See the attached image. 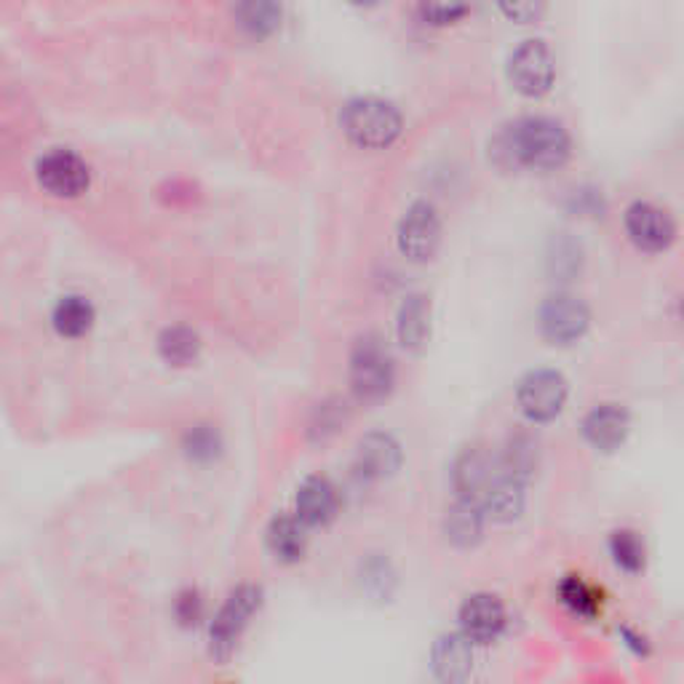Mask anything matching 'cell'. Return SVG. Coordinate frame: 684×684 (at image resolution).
<instances>
[{"mask_svg":"<svg viewBox=\"0 0 684 684\" xmlns=\"http://www.w3.org/2000/svg\"><path fill=\"white\" fill-rule=\"evenodd\" d=\"M556 62L546 41H524L508 60V81L524 97H543L551 92Z\"/></svg>","mask_w":684,"mask_h":684,"instance_id":"277c9868","label":"cell"},{"mask_svg":"<svg viewBox=\"0 0 684 684\" xmlns=\"http://www.w3.org/2000/svg\"><path fill=\"white\" fill-rule=\"evenodd\" d=\"M305 524L299 516H276L267 527V548L276 554L281 561H297L303 559L305 546H308V535H305Z\"/></svg>","mask_w":684,"mask_h":684,"instance_id":"ac0fdd59","label":"cell"},{"mask_svg":"<svg viewBox=\"0 0 684 684\" xmlns=\"http://www.w3.org/2000/svg\"><path fill=\"white\" fill-rule=\"evenodd\" d=\"M348 3H354V6H364V9H372V6L382 3V0H348Z\"/></svg>","mask_w":684,"mask_h":684,"instance_id":"f546056e","label":"cell"},{"mask_svg":"<svg viewBox=\"0 0 684 684\" xmlns=\"http://www.w3.org/2000/svg\"><path fill=\"white\" fill-rule=\"evenodd\" d=\"M297 516L308 527H324L337 516L340 508V497H337L335 484L324 476H311L299 484L297 490Z\"/></svg>","mask_w":684,"mask_h":684,"instance_id":"5bb4252c","label":"cell"},{"mask_svg":"<svg viewBox=\"0 0 684 684\" xmlns=\"http://www.w3.org/2000/svg\"><path fill=\"white\" fill-rule=\"evenodd\" d=\"M610 551L618 567L625 572H639L644 567V543L631 529H618L610 538Z\"/></svg>","mask_w":684,"mask_h":684,"instance_id":"484cf974","label":"cell"},{"mask_svg":"<svg viewBox=\"0 0 684 684\" xmlns=\"http://www.w3.org/2000/svg\"><path fill=\"white\" fill-rule=\"evenodd\" d=\"M682 318H684V303H682Z\"/></svg>","mask_w":684,"mask_h":684,"instance_id":"4dcf8cb0","label":"cell"},{"mask_svg":"<svg viewBox=\"0 0 684 684\" xmlns=\"http://www.w3.org/2000/svg\"><path fill=\"white\" fill-rule=\"evenodd\" d=\"M444 533H446V538L460 548L476 546L484 533V511L478 508V505H473L460 497V501L446 511Z\"/></svg>","mask_w":684,"mask_h":684,"instance_id":"ffe728a7","label":"cell"},{"mask_svg":"<svg viewBox=\"0 0 684 684\" xmlns=\"http://www.w3.org/2000/svg\"><path fill=\"white\" fill-rule=\"evenodd\" d=\"M38 182L56 198H78L86 193L92 175L81 156L70 150H51L38 161Z\"/></svg>","mask_w":684,"mask_h":684,"instance_id":"30bf717a","label":"cell"},{"mask_svg":"<svg viewBox=\"0 0 684 684\" xmlns=\"http://www.w3.org/2000/svg\"><path fill=\"white\" fill-rule=\"evenodd\" d=\"M524 508V482L511 476L508 471L501 473L492 490L484 495L482 511L495 522H511L522 514Z\"/></svg>","mask_w":684,"mask_h":684,"instance_id":"d6986e66","label":"cell"},{"mask_svg":"<svg viewBox=\"0 0 684 684\" xmlns=\"http://www.w3.org/2000/svg\"><path fill=\"white\" fill-rule=\"evenodd\" d=\"M441 244V220L433 203L418 201L407 209L399 222V249L412 262L436 257Z\"/></svg>","mask_w":684,"mask_h":684,"instance_id":"52a82bcc","label":"cell"},{"mask_svg":"<svg viewBox=\"0 0 684 684\" xmlns=\"http://www.w3.org/2000/svg\"><path fill=\"white\" fill-rule=\"evenodd\" d=\"M201 615H203L201 597H198L196 591L180 593V599H177V618H180L185 625H190V623H198Z\"/></svg>","mask_w":684,"mask_h":684,"instance_id":"f1b7e54d","label":"cell"},{"mask_svg":"<svg viewBox=\"0 0 684 684\" xmlns=\"http://www.w3.org/2000/svg\"><path fill=\"white\" fill-rule=\"evenodd\" d=\"M51 322H54V329L62 337H73L75 340V337H83L94 326V308L86 297L70 294V297H62L56 303Z\"/></svg>","mask_w":684,"mask_h":684,"instance_id":"603a6c76","label":"cell"},{"mask_svg":"<svg viewBox=\"0 0 684 684\" xmlns=\"http://www.w3.org/2000/svg\"><path fill=\"white\" fill-rule=\"evenodd\" d=\"M235 22L252 38H267L281 28L278 0H239L235 3Z\"/></svg>","mask_w":684,"mask_h":684,"instance_id":"44dd1931","label":"cell"},{"mask_svg":"<svg viewBox=\"0 0 684 684\" xmlns=\"http://www.w3.org/2000/svg\"><path fill=\"white\" fill-rule=\"evenodd\" d=\"M516 399H519L522 412L533 423H548L565 409L567 380L554 369H538V372H529L519 382Z\"/></svg>","mask_w":684,"mask_h":684,"instance_id":"8992f818","label":"cell"},{"mask_svg":"<svg viewBox=\"0 0 684 684\" xmlns=\"http://www.w3.org/2000/svg\"><path fill=\"white\" fill-rule=\"evenodd\" d=\"M559 597L580 618H597L602 612V593L578 575H572L559 586Z\"/></svg>","mask_w":684,"mask_h":684,"instance_id":"d4e9b609","label":"cell"},{"mask_svg":"<svg viewBox=\"0 0 684 684\" xmlns=\"http://www.w3.org/2000/svg\"><path fill=\"white\" fill-rule=\"evenodd\" d=\"M185 450H188L190 457L209 460L220 450V436H217V431H212L209 425H196L193 431H188V436H185Z\"/></svg>","mask_w":684,"mask_h":684,"instance_id":"4316f807","label":"cell"},{"mask_svg":"<svg viewBox=\"0 0 684 684\" xmlns=\"http://www.w3.org/2000/svg\"><path fill=\"white\" fill-rule=\"evenodd\" d=\"M625 230H629L631 241L642 249V252H663L674 244L676 225L674 220L657 209L655 203L648 201H636L631 203L629 212H625Z\"/></svg>","mask_w":684,"mask_h":684,"instance_id":"8fae6325","label":"cell"},{"mask_svg":"<svg viewBox=\"0 0 684 684\" xmlns=\"http://www.w3.org/2000/svg\"><path fill=\"white\" fill-rule=\"evenodd\" d=\"M262 604V588L257 586H239L222 604L220 615L212 623V655L217 661H228L233 655L235 642L244 634V629L254 612Z\"/></svg>","mask_w":684,"mask_h":684,"instance_id":"5b68a950","label":"cell"},{"mask_svg":"<svg viewBox=\"0 0 684 684\" xmlns=\"http://www.w3.org/2000/svg\"><path fill=\"white\" fill-rule=\"evenodd\" d=\"M158 354L171 367H188L201 354V337L188 326H169L158 337Z\"/></svg>","mask_w":684,"mask_h":684,"instance_id":"7402d4cb","label":"cell"},{"mask_svg":"<svg viewBox=\"0 0 684 684\" xmlns=\"http://www.w3.org/2000/svg\"><path fill=\"white\" fill-rule=\"evenodd\" d=\"M538 444H535V439L524 436V433L508 439V444H505V450L501 452L503 469L514 478H519V482L533 478V473L538 471Z\"/></svg>","mask_w":684,"mask_h":684,"instance_id":"cb8c5ba5","label":"cell"},{"mask_svg":"<svg viewBox=\"0 0 684 684\" xmlns=\"http://www.w3.org/2000/svg\"><path fill=\"white\" fill-rule=\"evenodd\" d=\"M393 359L380 337L367 335L350 354V386L361 401H382L393 388Z\"/></svg>","mask_w":684,"mask_h":684,"instance_id":"3957f363","label":"cell"},{"mask_svg":"<svg viewBox=\"0 0 684 684\" xmlns=\"http://www.w3.org/2000/svg\"><path fill=\"white\" fill-rule=\"evenodd\" d=\"M629 412L618 404H602L588 412L583 420V433L588 444L597 446L599 452H615L629 436Z\"/></svg>","mask_w":684,"mask_h":684,"instance_id":"2e32d148","label":"cell"},{"mask_svg":"<svg viewBox=\"0 0 684 684\" xmlns=\"http://www.w3.org/2000/svg\"><path fill=\"white\" fill-rule=\"evenodd\" d=\"M401 465V446L399 441L388 433H367L359 441L356 450V471L359 476L369 482H380V478L393 476Z\"/></svg>","mask_w":684,"mask_h":684,"instance_id":"4fadbf2b","label":"cell"},{"mask_svg":"<svg viewBox=\"0 0 684 684\" xmlns=\"http://www.w3.org/2000/svg\"><path fill=\"white\" fill-rule=\"evenodd\" d=\"M399 343L407 350H423V345L431 337V303L425 294H412L399 311Z\"/></svg>","mask_w":684,"mask_h":684,"instance_id":"e0dca14e","label":"cell"},{"mask_svg":"<svg viewBox=\"0 0 684 684\" xmlns=\"http://www.w3.org/2000/svg\"><path fill=\"white\" fill-rule=\"evenodd\" d=\"M497 6L516 24L538 22L543 11H546V0H497Z\"/></svg>","mask_w":684,"mask_h":684,"instance_id":"83f0119b","label":"cell"},{"mask_svg":"<svg viewBox=\"0 0 684 684\" xmlns=\"http://www.w3.org/2000/svg\"><path fill=\"white\" fill-rule=\"evenodd\" d=\"M460 629L476 644H490L505 629V607L492 593H473L460 607Z\"/></svg>","mask_w":684,"mask_h":684,"instance_id":"7c38bea8","label":"cell"},{"mask_svg":"<svg viewBox=\"0 0 684 684\" xmlns=\"http://www.w3.org/2000/svg\"><path fill=\"white\" fill-rule=\"evenodd\" d=\"M591 313L572 294H551L540 308L543 337L554 345H570L588 332Z\"/></svg>","mask_w":684,"mask_h":684,"instance_id":"9c48e42d","label":"cell"},{"mask_svg":"<svg viewBox=\"0 0 684 684\" xmlns=\"http://www.w3.org/2000/svg\"><path fill=\"white\" fill-rule=\"evenodd\" d=\"M570 134L559 120L535 115L508 126L492 143V158L501 169L554 171L570 161Z\"/></svg>","mask_w":684,"mask_h":684,"instance_id":"6da1fadb","label":"cell"},{"mask_svg":"<svg viewBox=\"0 0 684 684\" xmlns=\"http://www.w3.org/2000/svg\"><path fill=\"white\" fill-rule=\"evenodd\" d=\"M501 455H492L487 446H469L463 455L457 457L455 471H452V482H455L457 495L463 501L482 508L484 495L492 490V484L501 478L503 473Z\"/></svg>","mask_w":684,"mask_h":684,"instance_id":"ba28073f","label":"cell"},{"mask_svg":"<svg viewBox=\"0 0 684 684\" xmlns=\"http://www.w3.org/2000/svg\"><path fill=\"white\" fill-rule=\"evenodd\" d=\"M476 661V642L469 634H446L433 644V669L444 682L469 680Z\"/></svg>","mask_w":684,"mask_h":684,"instance_id":"9a60e30c","label":"cell"},{"mask_svg":"<svg viewBox=\"0 0 684 684\" xmlns=\"http://www.w3.org/2000/svg\"><path fill=\"white\" fill-rule=\"evenodd\" d=\"M340 120L350 143L364 150H386L399 139L401 126H404L393 102L380 97L350 99Z\"/></svg>","mask_w":684,"mask_h":684,"instance_id":"7a4b0ae2","label":"cell"}]
</instances>
